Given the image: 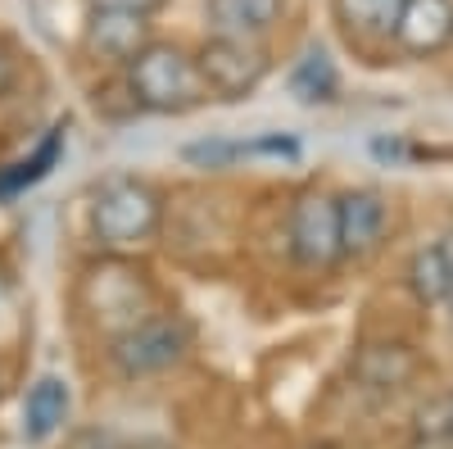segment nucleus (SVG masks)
Here are the masks:
<instances>
[{
  "label": "nucleus",
  "instance_id": "1",
  "mask_svg": "<svg viewBox=\"0 0 453 449\" xmlns=\"http://www.w3.org/2000/svg\"><path fill=\"white\" fill-rule=\"evenodd\" d=\"M127 87H132V100L150 109V114H186V109H196L209 96L196 59L164 42H150L145 50L127 59Z\"/></svg>",
  "mask_w": 453,
  "mask_h": 449
},
{
  "label": "nucleus",
  "instance_id": "2",
  "mask_svg": "<svg viewBox=\"0 0 453 449\" xmlns=\"http://www.w3.org/2000/svg\"><path fill=\"white\" fill-rule=\"evenodd\" d=\"M159 213H164V205L145 182L113 177V182L100 186V196L91 205V232L109 250H127V245H141V241L155 236Z\"/></svg>",
  "mask_w": 453,
  "mask_h": 449
},
{
  "label": "nucleus",
  "instance_id": "3",
  "mask_svg": "<svg viewBox=\"0 0 453 449\" xmlns=\"http://www.w3.org/2000/svg\"><path fill=\"white\" fill-rule=\"evenodd\" d=\"M196 68L204 78V91L218 100H245L263 78H268V55L258 42H236V36H209L196 55Z\"/></svg>",
  "mask_w": 453,
  "mask_h": 449
},
{
  "label": "nucleus",
  "instance_id": "4",
  "mask_svg": "<svg viewBox=\"0 0 453 449\" xmlns=\"http://www.w3.org/2000/svg\"><path fill=\"white\" fill-rule=\"evenodd\" d=\"M290 250L304 268H331L340 254V209L326 196H304L290 209Z\"/></svg>",
  "mask_w": 453,
  "mask_h": 449
},
{
  "label": "nucleus",
  "instance_id": "5",
  "mask_svg": "<svg viewBox=\"0 0 453 449\" xmlns=\"http://www.w3.org/2000/svg\"><path fill=\"white\" fill-rule=\"evenodd\" d=\"M181 345H186V327L181 322H141L132 331L119 336L113 345V363H119L127 377H145V372H164L181 359Z\"/></svg>",
  "mask_w": 453,
  "mask_h": 449
},
{
  "label": "nucleus",
  "instance_id": "6",
  "mask_svg": "<svg viewBox=\"0 0 453 449\" xmlns=\"http://www.w3.org/2000/svg\"><path fill=\"white\" fill-rule=\"evenodd\" d=\"M395 42L408 55H435L453 42V0H403Z\"/></svg>",
  "mask_w": 453,
  "mask_h": 449
},
{
  "label": "nucleus",
  "instance_id": "7",
  "mask_svg": "<svg viewBox=\"0 0 453 449\" xmlns=\"http://www.w3.org/2000/svg\"><path fill=\"white\" fill-rule=\"evenodd\" d=\"M87 46L100 59H132L136 50L150 46V14L132 10H96L87 27Z\"/></svg>",
  "mask_w": 453,
  "mask_h": 449
},
{
  "label": "nucleus",
  "instance_id": "8",
  "mask_svg": "<svg viewBox=\"0 0 453 449\" xmlns=\"http://www.w3.org/2000/svg\"><path fill=\"white\" fill-rule=\"evenodd\" d=\"M340 209V250L345 254H372L386 236V205L376 191H354L335 200Z\"/></svg>",
  "mask_w": 453,
  "mask_h": 449
},
{
  "label": "nucleus",
  "instance_id": "9",
  "mask_svg": "<svg viewBox=\"0 0 453 449\" xmlns=\"http://www.w3.org/2000/svg\"><path fill=\"white\" fill-rule=\"evenodd\" d=\"M281 14V0H209V32L258 42Z\"/></svg>",
  "mask_w": 453,
  "mask_h": 449
},
{
  "label": "nucleus",
  "instance_id": "10",
  "mask_svg": "<svg viewBox=\"0 0 453 449\" xmlns=\"http://www.w3.org/2000/svg\"><path fill=\"white\" fill-rule=\"evenodd\" d=\"M64 418H68V382L64 377H42L23 399V436L32 445H42L64 427Z\"/></svg>",
  "mask_w": 453,
  "mask_h": 449
},
{
  "label": "nucleus",
  "instance_id": "11",
  "mask_svg": "<svg viewBox=\"0 0 453 449\" xmlns=\"http://www.w3.org/2000/svg\"><path fill=\"white\" fill-rule=\"evenodd\" d=\"M403 0H335V19L358 36H395Z\"/></svg>",
  "mask_w": 453,
  "mask_h": 449
},
{
  "label": "nucleus",
  "instance_id": "12",
  "mask_svg": "<svg viewBox=\"0 0 453 449\" xmlns=\"http://www.w3.org/2000/svg\"><path fill=\"white\" fill-rule=\"evenodd\" d=\"M59 155H64V132L55 128L42 145H36L32 159H19V164H10L5 173H0V200H10V196L27 191V186H36V182H42V177L59 164Z\"/></svg>",
  "mask_w": 453,
  "mask_h": 449
},
{
  "label": "nucleus",
  "instance_id": "13",
  "mask_svg": "<svg viewBox=\"0 0 453 449\" xmlns=\"http://www.w3.org/2000/svg\"><path fill=\"white\" fill-rule=\"evenodd\" d=\"M408 282H412V290H418L422 305H440V299H449V295H453V282H449V268H444L440 245L412 254V264H408Z\"/></svg>",
  "mask_w": 453,
  "mask_h": 449
},
{
  "label": "nucleus",
  "instance_id": "14",
  "mask_svg": "<svg viewBox=\"0 0 453 449\" xmlns=\"http://www.w3.org/2000/svg\"><path fill=\"white\" fill-rule=\"evenodd\" d=\"M290 87H295V96L299 100H331L335 96V68H331V59H326V50H309L304 59L295 64V73H290Z\"/></svg>",
  "mask_w": 453,
  "mask_h": 449
},
{
  "label": "nucleus",
  "instance_id": "15",
  "mask_svg": "<svg viewBox=\"0 0 453 449\" xmlns=\"http://www.w3.org/2000/svg\"><path fill=\"white\" fill-rule=\"evenodd\" d=\"M96 10H132V14H155L164 10V0H91Z\"/></svg>",
  "mask_w": 453,
  "mask_h": 449
},
{
  "label": "nucleus",
  "instance_id": "16",
  "mask_svg": "<svg viewBox=\"0 0 453 449\" xmlns=\"http://www.w3.org/2000/svg\"><path fill=\"white\" fill-rule=\"evenodd\" d=\"M14 82H19V68H14L10 50L0 46V96H10V91H14Z\"/></svg>",
  "mask_w": 453,
  "mask_h": 449
},
{
  "label": "nucleus",
  "instance_id": "17",
  "mask_svg": "<svg viewBox=\"0 0 453 449\" xmlns=\"http://www.w3.org/2000/svg\"><path fill=\"white\" fill-rule=\"evenodd\" d=\"M440 254H444V268H449V282H453V236L440 241Z\"/></svg>",
  "mask_w": 453,
  "mask_h": 449
}]
</instances>
